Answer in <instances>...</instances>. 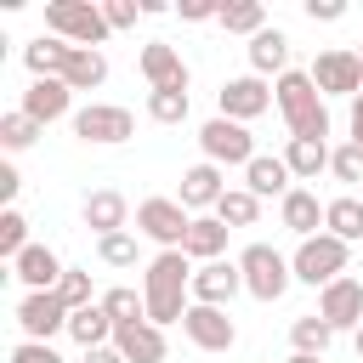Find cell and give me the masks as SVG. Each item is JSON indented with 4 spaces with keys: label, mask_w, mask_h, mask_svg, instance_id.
<instances>
[{
    "label": "cell",
    "mask_w": 363,
    "mask_h": 363,
    "mask_svg": "<svg viewBox=\"0 0 363 363\" xmlns=\"http://www.w3.org/2000/svg\"><path fill=\"white\" fill-rule=\"evenodd\" d=\"M142 295H147V323H182L193 306V261L182 250H159L142 272Z\"/></svg>",
    "instance_id": "obj_1"
},
{
    "label": "cell",
    "mask_w": 363,
    "mask_h": 363,
    "mask_svg": "<svg viewBox=\"0 0 363 363\" xmlns=\"http://www.w3.org/2000/svg\"><path fill=\"white\" fill-rule=\"evenodd\" d=\"M272 102H278V113H284V125H289L295 142H329V102L312 85V74H301V68L278 74Z\"/></svg>",
    "instance_id": "obj_2"
},
{
    "label": "cell",
    "mask_w": 363,
    "mask_h": 363,
    "mask_svg": "<svg viewBox=\"0 0 363 363\" xmlns=\"http://www.w3.org/2000/svg\"><path fill=\"white\" fill-rule=\"evenodd\" d=\"M45 34H57V40H68V45L96 51L113 28H108V17H102V6H96V0H45Z\"/></svg>",
    "instance_id": "obj_3"
},
{
    "label": "cell",
    "mask_w": 363,
    "mask_h": 363,
    "mask_svg": "<svg viewBox=\"0 0 363 363\" xmlns=\"http://www.w3.org/2000/svg\"><path fill=\"white\" fill-rule=\"evenodd\" d=\"M346 261H352V244H340L335 233L301 238V250L289 255V267H295V284H312V289H329L335 278H346Z\"/></svg>",
    "instance_id": "obj_4"
},
{
    "label": "cell",
    "mask_w": 363,
    "mask_h": 363,
    "mask_svg": "<svg viewBox=\"0 0 363 363\" xmlns=\"http://www.w3.org/2000/svg\"><path fill=\"white\" fill-rule=\"evenodd\" d=\"M238 272H244V289H250L255 301H278V295L295 284V267H289L272 244H250V250L238 255Z\"/></svg>",
    "instance_id": "obj_5"
},
{
    "label": "cell",
    "mask_w": 363,
    "mask_h": 363,
    "mask_svg": "<svg viewBox=\"0 0 363 363\" xmlns=\"http://www.w3.org/2000/svg\"><path fill=\"white\" fill-rule=\"evenodd\" d=\"M187 227H193V216H187L182 199H142L136 204V233L153 238L159 250H182L187 244Z\"/></svg>",
    "instance_id": "obj_6"
},
{
    "label": "cell",
    "mask_w": 363,
    "mask_h": 363,
    "mask_svg": "<svg viewBox=\"0 0 363 363\" xmlns=\"http://www.w3.org/2000/svg\"><path fill=\"white\" fill-rule=\"evenodd\" d=\"M199 147H204L210 164H250V159H255V136H250V125L221 119V113L199 125Z\"/></svg>",
    "instance_id": "obj_7"
},
{
    "label": "cell",
    "mask_w": 363,
    "mask_h": 363,
    "mask_svg": "<svg viewBox=\"0 0 363 363\" xmlns=\"http://www.w3.org/2000/svg\"><path fill=\"white\" fill-rule=\"evenodd\" d=\"M74 136L79 142H96V147H113V142H130L136 136V119L119 102H91V108L74 113Z\"/></svg>",
    "instance_id": "obj_8"
},
{
    "label": "cell",
    "mask_w": 363,
    "mask_h": 363,
    "mask_svg": "<svg viewBox=\"0 0 363 363\" xmlns=\"http://www.w3.org/2000/svg\"><path fill=\"white\" fill-rule=\"evenodd\" d=\"M306 74H312V85L323 91V102H329V96H357V91H363V57L346 51V45L318 51V62H312Z\"/></svg>",
    "instance_id": "obj_9"
},
{
    "label": "cell",
    "mask_w": 363,
    "mask_h": 363,
    "mask_svg": "<svg viewBox=\"0 0 363 363\" xmlns=\"http://www.w3.org/2000/svg\"><path fill=\"white\" fill-rule=\"evenodd\" d=\"M17 323H23V340H51L57 329H68V306L57 289H28L17 301Z\"/></svg>",
    "instance_id": "obj_10"
},
{
    "label": "cell",
    "mask_w": 363,
    "mask_h": 363,
    "mask_svg": "<svg viewBox=\"0 0 363 363\" xmlns=\"http://www.w3.org/2000/svg\"><path fill=\"white\" fill-rule=\"evenodd\" d=\"M182 335L199 346V352H233V340H238V323L227 318V306H187V318H182Z\"/></svg>",
    "instance_id": "obj_11"
},
{
    "label": "cell",
    "mask_w": 363,
    "mask_h": 363,
    "mask_svg": "<svg viewBox=\"0 0 363 363\" xmlns=\"http://www.w3.org/2000/svg\"><path fill=\"white\" fill-rule=\"evenodd\" d=\"M318 318L329 329H363V278H335L329 289H318Z\"/></svg>",
    "instance_id": "obj_12"
},
{
    "label": "cell",
    "mask_w": 363,
    "mask_h": 363,
    "mask_svg": "<svg viewBox=\"0 0 363 363\" xmlns=\"http://www.w3.org/2000/svg\"><path fill=\"white\" fill-rule=\"evenodd\" d=\"M267 108H272V85H267L261 74H238V79L221 85V119L250 125V119H261Z\"/></svg>",
    "instance_id": "obj_13"
},
{
    "label": "cell",
    "mask_w": 363,
    "mask_h": 363,
    "mask_svg": "<svg viewBox=\"0 0 363 363\" xmlns=\"http://www.w3.org/2000/svg\"><path fill=\"white\" fill-rule=\"evenodd\" d=\"M136 62H142V79L153 91H187V62H182V51L170 40H147Z\"/></svg>",
    "instance_id": "obj_14"
},
{
    "label": "cell",
    "mask_w": 363,
    "mask_h": 363,
    "mask_svg": "<svg viewBox=\"0 0 363 363\" xmlns=\"http://www.w3.org/2000/svg\"><path fill=\"white\" fill-rule=\"evenodd\" d=\"M238 289H244L238 261H204V267H193V301L199 306H227Z\"/></svg>",
    "instance_id": "obj_15"
},
{
    "label": "cell",
    "mask_w": 363,
    "mask_h": 363,
    "mask_svg": "<svg viewBox=\"0 0 363 363\" xmlns=\"http://www.w3.org/2000/svg\"><path fill=\"white\" fill-rule=\"evenodd\" d=\"M323 210H329V204H318L312 187H289V193L278 199V221H284L295 238H318V233H323Z\"/></svg>",
    "instance_id": "obj_16"
},
{
    "label": "cell",
    "mask_w": 363,
    "mask_h": 363,
    "mask_svg": "<svg viewBox=\"0 0 363 363\" xmlns=\"http://www.w3.org/2000/svg\"><path fill=\"white\" fill-rule=\"evenodd\" d=\"M221 193H227L221 164H210V159H204V164L182 170V193H176V199L187 204V216H193V210H216V204H221Z\"/></svg>",
    "instance_id": "obj_17"
},
{
    "label": "cell",
    "mask_w": 363,
    "mask_h": 363,
    "mask_svg": "<svg viewBox=\"0 0 363 363\" xmlns=\"http://www.w3.org/2000/svg\"><path fill=\"white\" fill-rule=\"evenodd\" d=\"M113 346H119V357L125 363H164V329L159 323H119L113 329Z\"/></svg>",
    "instance_id": "obj_18"
},
{
    "label": "cell",
    "mask_w": 363,
    "mask_h": 363,
    "mask_svg": "<svg viewBox=\"0 0 363 363\" xmlns=\"http://www.w3.org/2000/svg\"><path fill=\"white\" fill-rule=\"evenodd\" d=\"M68 102H74V91H68L62 79H28V91H23V113H28L34 125L62 119V113H68Z\"/></svg>",
    "instance_id": "obj_19"
},
{
    "label": "cell",
    "mask_w": 363,
    "mask_h": 363,
    "mask_svg": "<svg viewBox=\"0 0 363 363\" xmlns=\"http://www.w3.org/2000/svg\"><path fill=\"white\" fill-rule=\"evenodd\" d=\"M125 221H130V204H125V193H113V187H96V193H85V227H91L96 238H108V233H125Z\"/></svg>",
    "instance_id": "obj_20"
},
{
    "label": "cell",
    "mask_w": 363,
    "mask_h": 363,
    "mask_svg": "<svg viewBox=\"0 0 363 363\" xmlns=\"http://www.w3.org/2000/svg\"><path fill=\"white\" fill-rule=\"evenodd\" d=\"M11 272H17V278H23L28 289H57L68 267L57 261V250H51V244H28V250H23L17 261H11Z\"/></svg>",
    "instance_id": "obj_21"
},
{
    "label": "cell",
    "mask_w": 363,
    "mask_h": 363,
    "mask_svg": "<svg viewBox=\"0 0 363 363\" xmlns=\"http://www.w3.org/2000/svg\"><path fill=\"white\" fill-rule=\"evenodd\" d=\"M68 57H74V45H68V40H57V34H34V40L23 45V62H28V74H34V79H62Z\"/></svg>",
    "instance_id": "obj_22"
},
{
    "label": "cell",
    "mask_w": 363,
    "mask_h": 363,
    "mask_svg": "<svg viewBox=\"0 0 363 363\" xmlns=\"http://www.w3.org/2000/svg\"><path fill=\"white\" fill-rule=\"evenodd\" d=\"M244 187H250L255 199H284V193H289V164H284V153H255V159L244 164Z\"/></svg>",
    "instance_id": "obj_23"
},
{
    "label": "cell",
    "mask_w": 363,
    "mask_h": 363,
    "mask_svg": "<svg viewBox=\"0 0 363 363\" xmlns=\"http://www.w3.org/2000/svg\"><path fill=\"white\" fill-rule=\"evenodd\" d=\"M227 233H233V227H227L221 216H193L182 255H187V261H199V267H204V261H221V250H227Z\"/></svg>",
    "instance_id": "obj_24"
},
{
    "label": "cell",
    "mask_w": 363,
    "mask_h": 363,
    "mask_svg": "<svg viewBox=\"0 0 363 363\" xmlns=\"http://www.w3.org/2000/svg\"><path fill=\"white\" fill-rule=\"evenodd\" d=\"M250 74H289V34L284 28H261L250 40Z\"/></svg>",
    "instance_id": "obj_25"
},
{
    "label": "cell",
    "mask_w": 363,
    "mask_h": 363,
    "mask_svg": "<svg viewBox=\"0 0 363 363\" xmlns=\"http://www.w3.org/2000/svg\"><path fill=\"white\" fill-rule=\"evenodd\" d=\"M323 233H335L340 244H357V238H363V199H357V193L329 199V210H323Z\"/></svg>",
    "instance_id": "obj_26"
},
{
    "label": "cell",
    "mask_w": 363,
    "mask_h": 363,
    "mask_svg": "<svg viewBox=\"0 0 363 363\" xmlns=\"http://www.w3.org/2000/svg\"><path fill=\"white\" fill-rule=\"evenodd\" d=\"M329 153H335L329 142H295V136H289L284 164H289V176H295V182H318V176L329 170Z\"/></svg>",
    "instance_id": "obj_27"
},
{
    "label": "cell",
    "mask_w": 363,
    "mask_h": 363,
    "mask_svg": "<svg viewBox=\"0 0 363 363\" xmlns=\"http://www.w3.org/2000/svg\"><path fill=\"white\" fill-rule=\"evenodd\" d=\"M68 335L91 352V346H113V318L102 312V301L96 306H79V312H68Z\"/></svg>",
    "instance_id": "obj_28"
},
{
    "label": "cell",
    "mask_w": 363,
    "mask_h": 363,
    "mask_svg": "<svg viewBox=\"0 0 363 363\" xmlns=\"http://www.w3.org/2000/svg\"><path fill=\"white\" fill-rule=\"evenodd\" d=\"M102 79H108V57L74 45V57H68V68H62V85H68V91H96Z\"/></svg>",
    "instance_id": "obj_29"
},
{
    "label": "cell",
    "mask_w": 363,
    "mask_h": 363,
    "mask_svg": "<svg viewBox=\"0 0 363 363\" xmlns=\"http://www.w3.org/2000/svg\"><path fill=\"white\" fill-rule=\"evenodd\" d=\"M216 23H221L227 34H250V40H255V34L267 28V6H261V0H233V6H221Z\"/></svg>",
    "instance_id": "obj_30"
},
{
    "label": "cell",
    "mask_w": 363,
    "mask_h": 363,
    "mask_svg": "<svg viewBox=\"0 0 363 363\" xmlns=\"http://www.w3.org/2000/svg\"><path fill=\"white\" fill-rule=\"evenodd\" d=\"M210 216H221L227 227H255V216H261V199H255L250 187H227V193H221V204H216Z\"/></svg>",
    "instance_id": "obj_31"
},
{
    "label": "cell",
    "mask_w": 363,
    "mask_h": 363,
    "mask_svg": "<svg viewBox=\"0 0 363 363\" xmlns=\"http://www.w3.org/2000/svg\"><path fill=\"white\" fill-rule=\"evenodd\" d=\"M102 312L113 318V329H119V323H142V318H147V295H136L130 284H119V289L102 295Z\"/></svg>",
    "instance_id": "obj_32"
},
{
    "label": "cell",
    "mask_w": 363,
    "mask_h": 363,
    "mask_svg": "<svg viewBox=\"0 0 363 363\" xmlns=\"http://www.w3.org/2000/svg\"><path fill=\"white\" fill-rule=\"evenodd\" d=\"M289 340H295V352H306V357H323V352H329V340H335V329H329L318 312H306V318H295Z\"/></svg>",
    "instance_id": "obj_33"
},
{
    "label": "cell",
    "mask_w": 363,
    "mask_h": 363,
    "mask_svg": "<svg viewBox=\"0 0 363 363\" xmlns=\"http://www.w3.org/2000/svg\"><path fill=\"white\" fill-rule=\"evenodd\" d=\"M147 119L153 125H182L187 119V91H147Z\"/></svg>",
    "instance_id": "obj_34"
},
{
    "label": "cell",
    "mask_w": 363,
    "mask_h": 363,
    "mask_svg": "<svg viewBox=\"0 0 363 363\" xmlns=\"http://www.w3.org/2000/svg\"><path fill=\"white\" fill-rule=\"evenodd\" d=\"M40 130H45V125H34V119L17 108V113H6V119H0V147H6V153H23Z\"/></svg>",
    "instance_id": "obj_35"
},
{
    "label": "cell",
    "mask_w": 363,
    "mask_h": 363,
    "mask_svg": "<svg viewBox=\"0 0 363 363\" xmlns=\"http://www.w3.org/2000/svg\"><path fill=\"white\" fill-rule=\"evenodd\" d=\"M136 238L130 233H108V238H96V261L102 267H136Z\"/></svg>",
    "instance_id": "obj_36"
},
{
    "label": "cell",
    "mask_w": 363,
    "mask_h": 363,
    "mask_svg": "<svg viewBox=\"0 0 363 363\" xmlns=\"http://www.w3.org/2000/svg\"><path fill=\"white\" fill-rule=\"evenodd\" d=\"M329 170H335V182L363 187V142H340V147L329 153Z\"/></svg>",
    "instance_id": "obj_37"
},
{
    "label": "cell",
    "mask_w": 363,
    "mask_h": 363,
    "mask_svg": "<svg viewBox=\"0 0 363 363\" xmlns=\"http://www.w3.org/2000/svg\"><path fill=\"white\" fill-rule=\"evenodd\" d=\"M57 295H62V306H68V312L96 306V301H91V272H85V267H68V272H62V284H57Z\"/></svg>",
    "instance_id": "obj_38"
},
{
    "label": "cell",
    "mask_w": 363,
    "mask_h": 363,
    "mask_svg": "<svg viewBox=\"0 0 363 363\" xmlns=\"http://www.w3.org/2000/svg\"><path fill=\"white\" fill-rule=\"evenodd\" d=\"M23 250H28V221H23L17 210H6V216H0V255L17 261Z\"/></svg>",
    "instance_id": "obj_39"
},
{
    "label": "cell",
    "mask_w": 363,
    "mask_h": 363,
    "mask_svg": "<svg viewBox=\"0 0 363 363\" xmlns=\"http://www.w3.org/2000/svg\"><path fill=\"white\" fill-rule=\"evenodd\" d=\"M11 363H62L51 340H17L11 346Z\"/></svg>",
    "instance_id": "obj_40"
},
{
    "label": "cell",
    "mask_w": 363,
    "mask_h": 363,
    "mask_svg": "<svg viewBox=\"0 0 363 363\" xmlns=\"http://www.w3.org/2000/svg\"><path fill=\"white\" fill-rule=\"evenodd\" d=\"M102 17H108V28H136L142 6L136 0H102Z\"/></svg>",
    "instance_id": "obj_41"
},
{
    "label": "cell",
    "mask_w": 363,
    "mask_h": 363,
    "mask_svg": "<svg viewBox=\"0 0 363 363\" xmlns=\"http://www.w3.org/2000/svg\"><path fill=\"white\" fill-rule=\"evenodd\" d=\"M306 17L312 23H340L346 17V0H306Z\"/></svg>",
    "instance_id": "obj_42"
},
{
    "label": "cell",
    "mask_w": 363,
    "mask_h": 363,
    "mask_svg": "<svg viewBox=\"0 0 363 363\" xmlns=\"http://www.w3.org/2000/svg\"><path fill=\"white\" fill-rule=\"evenodd\" d=\"M210 17H221L216 0H182V23H210Z\"/></svg>",
    "instance_id": "obj_43"
},
{
    "label": "cell",
    "mask_w": 363,
    "mask_h": 363,
    "mask_svg": "<svg viewBox=\"0 0 363 363\" xmlns=\"http://www.w3.org/2000/svg\"><path fill=\"white\" fill-rule=\"evenodd\" d=\"M17 187H23V182H17V170H11V164H0V199H17Z\"/></svg>",
    "instance_id": "obj_44"
},
{
    "label": "cell",
    "mask_w": 363,
    "mask_h": 363,
    "mask_svg": "<svg viewBox=\"0 0 363 363\" xmlns=\"http://www.w3.org/2000/svg\"><path fill=\"white\" fill-rule=\"evenodd\" d=\"M85 363H125V357H119V346H91Z\"/></svg>",
    "instance_id": "obj_45"
},
{
    "label": "cell",
    "mask_w": 363,
    "mask_h": 363,
    "mask_svg": "<svg viewBox=\"0 0 363 363\" xmlns=\"http://www.w3.org/2000/svg\"><path fill=\"white\" fill-rule=\"evenodd\" d=\"M352 142H363V91L352 96Z\"/></svg>",
    "instance_id": "obj_46"
},
{
    "label": "cell",
    "mask_w": 363,
    "mask_h": 363,
    "mask_svg": "<svg viewBox=\"0 0 363 363\" xmlns=\"http://www.w3.org/2000/svg\"><path fill=\"white\" fill-rule=\"evenodd\" d=\"M289 363H318V357H306V352H295V357H289Z\"/></svg>",
    "instance_id": "obj_47"
},
{
    "label": "cell",
    "mask_w": 363,
    "mask_h": 363,
    "mask_svg": "<svg viewBox=\"0 0 363 363\" xmlns=\"http://www.w3.org/2000/svg\"><path fill=\"white\" fill-rule=\"evenodd\" d=\"M352 340H357V357H363V329H357V335H352Z\"/></svg>",
    "instance_id": "obj_48"
},
{
    "label": "cell",
    "mask_w": 363,
    "mask_h": 363,
    "mask_svg": "<svg viewBox=\"0 0 363 363\" xmlns=\"http://www.w3.org/2000/svg\"><path fill=\"white\" fill-rule=\"evenodd\" d=\"M357 57H363V45H357Z\"/></svg>",
    "instance_id": "obj_49"
},
{
    "label": "cell",
    "mask_w": 363,
    "mask_h": 363,
    "mask_svg": "<svg viewBox=\"0 0 363 363\" xmlns=\"http://www.w3.org/2000/svg\"><path fill=\"white\" fill-rule=\"evenodd\" d=\"M357 199H363V193H357Z\"/></svg>",
    "instance_id": "obj_50"
}]
</instances>
